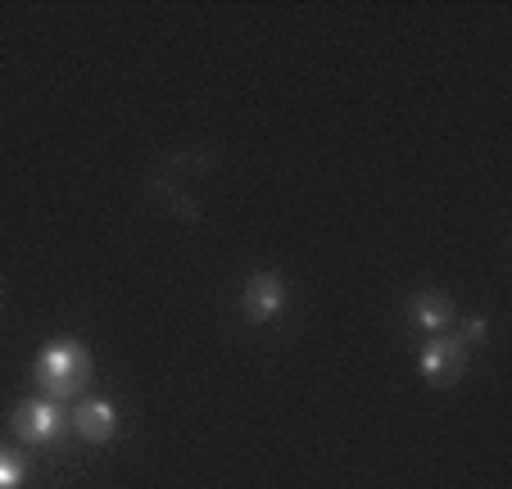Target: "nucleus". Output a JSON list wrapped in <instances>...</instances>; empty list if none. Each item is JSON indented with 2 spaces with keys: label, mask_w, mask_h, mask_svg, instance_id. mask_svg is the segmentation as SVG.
<instances>
[{
  "label": "nucleus",
  "mask_w": 512,
  "mask_h": 489,
  "mask_svg": "<svg viewBox=\"0 0 512 489\" xmlns=\"http://www.w3.org/2000/svg\"><path fill=\"white\" fill-rule=\"evenodd\" d=\"M10 426H14V435H19L23 444H32V449L59 444V440H64V431H73V422H68V413H64V403H50V399H41V394L14 408Z\"/></svg>",
  "instance_id": "f03ea898"
},
{
  "label": "nucleus",
  "mask_w": 512,
  "mask_h": 489,
  "mask_svg": "<svg viewBox=\"0 0 512 489\" xmlns=\"http://www.w3.org/2000/svg\"><path fill=\"white\" fill-rule=\"evenodd\" d=\"M23 480H28V462L14 449H0V489H23Z\"/></svg>",
  "instance_id": "0eeeda50"
},
{
  "label": "nucleus",
  "mask_w": 512,
  "mask_h": 489,
  "mask_svg": "<svg viewBox=\"0 0 512 489\" xmlns=\"http://www.w3.org/2000/svg\"><path fill=\"white\" fill-rule=\"evenodd\" d=\"M454 299L445 295V290H417L413 299H408V322L422 326V331H431V336H445L449 326H454Z\"/></svg>",
  "instance_id": "423d86ee"
},
{
  "label": "nucleus",
  "mask_w": 512,
  "mask_h": 489,
  "mask_svg": "<svg viewBox=\"0 0 512 489\" xmlns=\"http://www.w3.org/2000/svg\"><path fill=\"white\" fill-rule=\"evenodd\" d=\"M463 372H467V345L458 336H431L422 345V376H426V385L445 390V385H454Z\"/></svg>",
  "instance_id": "7ed1b4c3"
},
{
  "label": "nucleus",
  "mask_w": 512,
  "mask_h": 489,
  "mask_svg": "<svg viewBox=\"0 0 512 489\" xmlns=\"http://www.w3.org/2000/svg\"><path fill=\"white\" fill-rule=\"evenodd\" d=\"M32 376H37L41 399H50V403L78 399L91 381L87 345H82V340H55V345H46L37 354V363H32Z\"/></svg>",
  "instance_id": "f257e3e1"
},
{
  "label": "nucleus",
  "mask_w": 512,
  "mask_h": 489,
  "mask_svg": "<svg viewBox=\"0 0 512 489\" xmlns=\"http://www.w3.org/2000/svg\"><path fill=\"white\" fill-rule=\"evenodd\" d=\"M286 299H290V290L277 272H254L241 290V313H245V322L263 326V322H272V317H281Z\"/></svg>",
  "instance_id": "20e7f679"
},
{
  "label": "nucleus",
  "mask_w": 512,
  "mask_h": 489,
  "mask_svg": "<svg viewBox=\"0 0 512 489\" xmlns=\"http://www.w3.org/2000/svg\"><path fill=\"white\" fill-rule=\"evenodd\" d=\"M485 336H490V322H485V317H467L463 331H458V340H463V345H481Z\"/></svg>",
  "instance_id": "6e6552de"
},
{
  "label": "nucleus",
  "mask_w": 512,
  "mask_h": 489,
  "mask_svg": "<svg viewBox=\"0 0 512 489\" xmlns=\"http://www.w3.org/2000/svg\"><path fill=\"white\" fill-rule=\"evenodd\" d=\"M68 422H73V431L87 444H109L118 435V413H114V403H105V399H78Z\"/></svg>",
  "instance_id": "39448f33"
}]
</instances>
